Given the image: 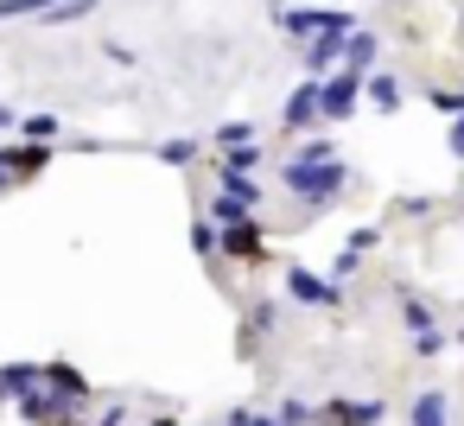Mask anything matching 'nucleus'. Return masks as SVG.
<instances>
[{
    "label": "nucleus",
    "instance_id": "obj_7",
    "mask_svg": "<svg viewBox=\"0 0 464 426\" xmlns=\"http://www.w3.org/2000/svg\"><path fill=\"white\" fill-rule=\"evenodd\" d=\"M337 58H343V33H312V45H305V77H324V71H337Z\"/></svg>",
    "mask_w": 464,
    "mask_h": 426
},
{
    "label": "nucleus",
    "instance_id": "obj_32",
    "mask_svg": "<svg viewBox=\"0 0 464 426\" xmlns=\"http://www.w3.org/2000/svg\"><path fill=\"white\" fill-rule=\"evenodd\" d=\"M64 426H83V413H77V420H64Z\"/></svg>",
    "mask_w": 464,
    "mask_h": 426
},
{
    "label": "nucleus",
    "instance_id": "obj_27",
    "mask_svg": "<svg viewBox=\"0 0 464 426\" xmlns=\"http://www.w3.org/2000/svg\"><path fill=\"white\" fill-rule=\"evenodd\" d=\"M356 267H362V255H356V248H343V255H337V261H331V274H337V280H350V274H356Z\"/></svg>",
    "mask_w": 464,
    "mask_h": 426
},
{
    "label": "nucleus",
    "instance_id": "obj_30",
    "mask_svg": "<svg viewBox=\"0 0 464 426\" xmlns=\"http://www.w3.org/2000/svg\"><path fill=\"white\" fill-rule=\"evenodd\" d=\"M14 121H20V115H14V109H0V134H7V128H14Z\"/></svg>",
    "mask_w": 464,
    "mask_h": 426
},
{
    "label": "nucleus",
    "instance_id": "obj_5",
    "mask_svg": "<svg viewBox=\"0 0 464 426\" xmlns=\"http://www.w3.org/2000/svg\"><path fill=\"white\" fill-rule=\"evenodd\" d=\"M45 166H52V140H20V147L0 153V172L7 179H39Z\"/></svg>",
    "mask_w": 464,
    "mask_h": 426
},
{
    "label": "nucleus",
    "instance_id": "obj_33",
    "mask_svg": "<svg viewBox=\"0 0 464 426\" xmlns=\"http://www.w3.org/2000/svg\"><path fill=\"white\" fill-rule=\"evenodd\" d=\"M153 426H179V420H153Z\"/></svg>",
    "mask_w": 464,
    "mask_h": 426
},
{
    "label": "nucleus",
    "instance_id": "obj_2",
    "mask_svg": "<svg viewBox=\"0 0 464 426\" xmlns=\"http://www.w3.org/2000/svg\"><path fill=\"white\" fill-rule=\"evenodd\" d=\"M14 407H20V420H26V426H64V420H77V407H83V401H77V394H64V388H52V382L39 375L26 394H14Z\"/></svg>",
    "mask_w": 464,
    "mask_h": 426
},
{
    "label": "nucleus",
    "instance_id": "obj_19",
    "mask_svg": "<svg viewBox=\"0 0 464 426\" xmlns=\"http://www.w3.org/2000/svg\"><path fill=\"white\" fill-rule=\"evenodd\" d=\"M274 318H280V312H274V299H261V305H248V344H255L261 331H274Z\"/></svg>",
    "mask_w": 464,
    "mask_h": 426
},
{
    "label": "nucleus",
    "instance_id": "obj_28",
    "mask_svg": "<svg viewBox=\"0 0 464 426\" xmlns=\"http://www.w3.org/2000/svg\"><path fill=\"white\" fill-rule=\"evenodd\" d=\"M229 426H280V420H274V413H248V407H236Z\"/></svg>",
    "mask_w": 464,
    "mask_h": 426
},
{
    "label": "nucleus",
    "instance_id": "obj_1",
    "mask_svg": "<svg viewBox=\"0 0 464 426\" xmlns=\"http://www.w3.org/2000/svg\"><path fill=\"white\" fill-rule=\"evenodd\" d=\"M280 179H286V191H299L305 198V210H324L343 185H350V172L337 166V153H331V140H318V147H305L299 160H286L280 166Z\"/></svg>",
    "mask_w": 464,
    "mask_h": 426
},
{
    "label": "nucleus",
    "instance_id": "obj_22",
    "mask_svg": "<svg viewBox=\"0 0 464 426\" xmlns=\"http://www.w3.org/2000/svg\"><path fill=\"white\" fill-rule=\"evenodd\" d=\"M242 140H255V128H248V121H223V134H217V147H242Z\"/></svg>",
    "mask_w": 464,
    "mask_h": 426
},
{
    "label": "nucleus",
    "instance_id": "obj_25",
    "mask_svg": "<svg viewBox=\"0 0 464 426\" xmlns=\"http://www.w3.org/2000/svg\"><path fill=\"white\" fill-rule=\"evenodd\" d=\"M426 102H432V109H439V115H458V109H464V90H432V96H426Z\"/></svg>",
    "mask_w": 464,
    "mask_h": 426
},
{
    "label": "nucleus",
    "instance_id": "obj_10",
    "mask_svg": "<svg viewBox=\"0 0 464 426\" xmlns=\"http://www.w3.org/2000/svg\"><path fill=\"white\" fill-rule=\"evenodd\" d=\"M210 223H217V229L255 223V204H248V198H229V191H217V198H210Z\"/></svg>",
    "mask_w": 464,
    "mask_h": 426
},
{
    "label": "nucleus",
    "instance_id": "obj_11",
    "mask_svg": "<svg viewBox=\"0 0 464 426\" xmlns=\"http://www.w3.org/2000/svg\"><path fill=\"white\" fill-rule=\"evenodd\" d=\"M39 375H45V363H7V369H0V394L14 401V394H26Z\"/></svg>",
    "mask_w": 464,
    "mask_h": 426
},
{
    "label": "nucleus",
    "instance_id": "obj_17",
    "mask_svg": "<svg viewBox=\"0 0 464 426\" xmlns=\"http://www.w3.org/2000/svg\"><path fill=\"white\" fill-rule=\"evenodd\" d=\"M52 7V0H0V26H7V20H39Z\"/></svg>",
    "mask_w": 464,
    "mask_h": 426
},
{
    "label": "nucleus",
    "instance_id": "obj_9",
    "mask_svg": "<svg viewBox=\"0 0 464 426\" xmlns=\"http://www.w3.org/2000/svg\"><path fill=\"white\" fill-rule=\"evenodd\" d=\"M375 58H382V45H375V33H356V26H350V33H343V58H337V64L362 77V71H369Z\"/></svg>",
    "mask_w": 464,
    "mask_h": 426
},
{
    "label": "nucleus",
    "instance_id": "obj_20",
    "mask_svg": "<svg viewBox=\"0 0 464 426\" xmlns=\"http://www.w3.org/2000/svg\"><path fill=\"white\" fill-rule=\"evenodd\" d=\"M160 160H166V166H191V160H198V140H166Z\"/></svg>",
    "mask_w": 464,
    "mask_h": 426
},
{
    "label": "nucleus",
    "instance_id": "obj_4",
    "mask_svg": "<svg viewBox=\"0 0 464 426\" xmlns=\"http://www.w3.org/2000/svg\"><path fill=\"white\" fill-rule=\"evenodd\" d=\"M286 299L318 305V312H337V305H343V286H337V280H318V274L299 267V261H286Z\"/></svg>",
    "mask_w": 464,
    "mask_h": 426
},
{
    "label": "nucleus",
    "instance_id": "obj_21",
    "mask_svg": "<svg viewBox=\"0 0 464 426\" xmlns=\"http://www.w3.org/2000/svg\"><path fill=\"white\" fill-rule=\"evenodd\" d=\"M401 324H407V331L420 337V331H432V312H426L420 299H407V305H401Z\"/></svg>",
    "mask_w": 464,
    "mask_h": 426
},
{
    "label": "nucleus",
    "instance_id": "obj_13",
    "mask_svg": "<svg viewBox=\"0 0 464 426\" xmlns=\"http://www.w3.org/2000/svg\"><path fill=\"white\" fill-rule=\"evenodd\" d=\"M45 382L64 388V394H77V401H90V382H83V369H71V363H45Z\"/></svg>",
    "mask_w": 464,
    "mask_h": 426
},
{
    "label": "nucleus",
    "instance_id": "obj_8",
    "mask_svg": "<svg viewBox=\"0 0 464 426\" xmlns=\"http://www.w3.org/2000/svg\"><path fill=\"white\" fill-rule=\"evenodd\" d=\"M280 121H286L293 134H305V128L318 121V77H305V83L293 90V102H286V115H280Z\"/></svg>",
    "mask_w": 464,
    "mask_h": 426
},
{
    "label": "nucleus",
    "instance_id": "obj_24",
    "mask_svg": "<svg viewBox=\"0 0 464 426\" xmlns=\"http://www.w3.org/2000/svg\"><path fill=\"white\" fill-rule=\"evenodd\" d=\"M274 420H280V426H305V420H312V407H305V401H280V413H274Z\"/></svg>",
    "mask_w": 464,
    "mask_h": 426
},
{
    "label": "nucleus",
    "instance_id": "obj_12",
    "mask_svg": "<svg viewBox=\"0 0 464 426\" xmlns=\"http://www.w3.org/2000/svg\"><path fill=\"white\" fill-rule=\"evenodd\" d=\"M407 413H413V426H451V420H445V394H439V388L413 394V407H407Z\"/></svg>",
    "mask_w": 464,
    "mask_h": 426
},
{
    "label": "nucleus",
    "instance_id": "obj_6",
    "mask_svg": "<svg viewBox=\"0 0 464 426\" xmlns=\"http://www.w3.org/2000/svg\"><path fill=\"white\" fill-rule=\"evenodd\" d=\"M388 407L382 401H331L324 407V426H382Z\"/></svg>",
    "mask_w": 464,
    "mask_h": 426
},
{
    "label": "nucleus",
    "instance_id": "obj_3",
    "mask_svg": "<svg viewBox=\"0 0 464 426\" xmlns=\"http://www.w3.org/2000/svg\"><path fill=\"white\" fill-rule=\"evenodd\" d=\"M356 96H362V77H356V71H324V77H318V115H324V121L356 115Z\"/></svg>",
    "mask_w": 464,
    "mask_h": 426
},
{
    "label": "nucleus",
    "instance_id": "obj_18",
    "mask_svg": "<svg viewBox=\"0 0 464 426\" xmlns=\"http://www.w3.org/2000/svg\"><path fill=\"white\" fill-rule=\"evenodd\" d=\"M26 140H58V115H26V121H14Z\"/></svg>",
    "mask_w": 464,
    "mask_h": 426
},
{
    "label": "nucleus",
    "instance_id": "obj_29",
    "mask_svg": "<svg viewBox=\"0 0 464 426\" xmlns=\"http://www.w3.org/2000/svg\"><path fill=\"white\" fill-rule=\"evenodd\" d=\"M451 153H458V160H464V109H458V115H451Z\"/></svg>",
    "mask_w": 464,
    "mask_h": 426
},
{
    "label": "nucleus",
    "instance_id": "obj_31",
    "mask_svg": "<svg viewBox=\"0 0 464 426\" xmlns=\"http://www.w3.org/2000/svg\"><path fill=\"white\" fill-rule=\"evenodd\" d=\"M7 185H14V179H7V172H0V191H7Z\"/></svg>",
    "mask_w": 464,
    "mask_h": 426
},
{
    "label": "nucleus",
    "instance_id": "obj_16",
    "mask_svg": "<svg viewBox=\"0 0 464 426\" xmlns=\"http://www.w3.org/2000/svg\"><path fill=\"white\" fill-rule=\"evenodd\" d=\"M223 172H255L261 166V147L255 140H242V147H223V160H217Z\"/></svg>",
    "mask_w": 464,
    "mask_h": 426
},
{
    "label": "nucleus",
    "instance_id": "obj_14",
    "mask_svg": "<svg viewBox=\"0 0 464 426\" xmlns=\"http://www.w3.org/2000/svg\"><path fill=\"white\" fill-rule=\"evenodd\" d=\"M90 14H96V0H52L39 20H45V26H71V20H90Z\"/></svg>",
    "mask_w": 464,
    "mask_h": 426
},
{
    "label": "nucleus",
    "instance_id": "obj_23",
    "mask_svg": "<svg viewBox=\"0 0 464 426\" xmlns=\"http://www.w3.org/2000/svg\"><path fill=\"white\" fill-rule=\"evenodd\" d=\"M191 248L198 255H217V223H191Z\"/></svg>",
    "mask_w": 464,
    "mask_h": 426
},
{
    "label": "nucleus",
    "instance_id": "obj_15",
    "mask_svg": "<svg viewBox=\"0 0 464 426\" xmlns=\"http://www.w3.org/2000/svg\"><path fill=\"white\" fill-rule=\"evenodd\" d=\"M362 90H369V102H375L382 115H394V109H401V83H394V77H382V71H375Z\"/></svg>",
    "mask_w": 464,
    "mask_h": 426
},
{
    "label": "nucleus",
    "instance_id": "obj_26",
    "mask_svg": "<svg viewBox=\"0 0 464 426\" xmlns=\"http://www.w3.org/2000/svg\"><path fill=\"white\" fill-rule=\"evenodd\" d=\"M375 242H382V229H375V223H362V229H356V236H350V248H356V255H369V248H375Z\"/></svg>",
    "mask_w": 464,
    "mask_h": 426
}]
</instances>
